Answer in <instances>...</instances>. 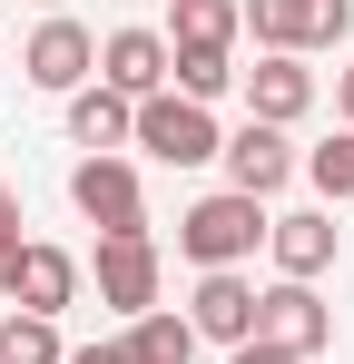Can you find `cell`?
<instances>
[{
	"mask_svg": "<svg viewBox=\"0 0 354 364\" xmlns=\"http://www.w3.org/2000/svg\"><path fill=\"white\" fill-rule=\"evenodd\" d=\"M99 89L158 99V89H168V30H109V40H99Z\"/></svg>",
	"mask_w": 354,
	"mask_h": 364,
	"instance_id": "cell-11",
	"label": "cell"
},
{
	"mask_svg": "<svg viewBox=\"0 0 354 364\" xmlns=\"http://www.w3.org/2000/svg\"><path fill=\"white\" fill-rule=\"evenodd\" d=\"M266 256H276V276L315 286V276L335 266V207H295V217H276V227H266Z\"/></svg>",
	"mask_w": 354,
	"mask_h": 364,
	"instance_id": "cell-12",
	"label": "cell"
},
{
	"mask_svg": "<svg viewBox=\"0 0 354 364\" xmlns=\"http://www.w3.org/2000/svg\"><path fill=\"white\" fill-rule=\"evenodd\" d=\"M187 325H197V345H256V286L236 276V266H217V276H197V296H187Z\"/></svg>",
	"mask_w": 354,
	"mask_h": 364,
	"instance_id": "cell-8",
	"label": "cell"
},
{
	"mask_svg": "<svg viewBox=\"0 0 354 364\" xmlns=\"http://www.w3.org/2000/svg\"><path fill=\"white\" fill-rule=\"evenodd\" d=\"M256 345H276V355L315 364L325 345H335V305L315 296V286H295V276H276V286H256Z\"/></svg>",
	"mask_w": 354,
	"mask_h": 364,
	"instance_id": "cell-4",
	"label": "cell"
},
{
	"mask_svg": "<svg viewBox=\"0 0 354 364\" xmlns=\"http://www.w3.org/2000/svg\"><path fill=\"white\" fill-rule=\"evenodd\" d=\"M236 20L256 30V50L305 60V50H335L354 30V0H236Z\"/></svg>",
	"mask_w": 354,
	"mask_h": 364,
	"instance_id": "cell-3",
	"label": "cell"
},
{
	"mask_svg": "<svg viewBox=\"0 0 354 364\" xmlns=\"http://www.w3.org/2000/svg\"><path fill=\"white\" fill-rule=\"evenodd\" d=\"M305 187H315L325 207H345V197H354V128H335L325 148H305Z\"/></svg>",
	"mask_w": 354,
	"mask_h": 364,
	"instance_id": "cell-19",
	"label": "cell"
},
{
	"mask_svg": "<svg viewBox=\"0 0 354 364\" xmlns=\"http://www.w3.org/2000/svg\"><path fill=\"white\" fill-rule=\"evenodd\" d=\"M89 276H99V305H118L138 325L158 305V237H99V266Z\"/></svg>",
	"mask_w": 354,
	"mask_h": 364,
	"instance_id": "cell-9",
	"label": "cell"
},
{
	"mask_svg": "<svg viewBox=\"0 0 354 364\" xmlns=\"http://www.w3.org/2000/svg\"><path fill=\"white\" fill-rule=\"evenodd\" d=\"M69 207L99 227V237H148V187L128 158H79L69 168Z\"/></svg>",
	"mask_w": 354,
	"mask_h": 364,
	"instance_id": "cell-5",
	"label": "cell"
},
{
	"mask_svg": "<svg viewBox=\"0 0 354 364\" xmlns=\"http://www.w3.org/2000/svg\"><path fill=\"white\" fill-rule=\"evenodd\" d=\"M69 364H128V345H69Z\"/></svg>",
	"mask_w": 354,
	"mask_h": 364,
	"instance_id": "cell-21",
	"label": "cell"
},
{
	"mask_svg": "<svg viewBox=\"0 0 354 364\" xmlns=\"http://www.w3.org/2000/svg\"><path fill=\"white\" fill-rule=\"evenodd\" d=\"M168 89L197 99V109H217V99L236 89V50H168Z\"/></svg>",
	"mask_w": 354,
	"mask_h": 364,
	"instance_id": "cell-17",
	"label": "cell"
},
{
	"mask_svg": "<svg viewBox=\"0 0 354 364\" xmlns=\"http://www.w3.org/2000/svg\"><path fill=\"white\" fill-rule=\"evenodd\" d=\"M79 276H89V266H79L69 246H40V237H30V256H20V286H10V305H20V315H59V305H79Z\"/></svg>",
	"mask_w": 354,
	"mask_h": 364,
	"instance_id": "cell-13",
	"label": "cell"
},
{
	"mask_svg": "<svg viewBox=\"0 0 354 364\" xmlns=\"http://www.w3.org/2000/svg\"><path fill=\"white\" fill-rule=\"evenodd\" d=\"M69 138H79L89 158H118V148L138 138V99H118V89H99V79H89V89L69 99Z\"/></svg>",
	"mask_w": 354,
	"mask_h": 364,
	"instance_id": "cell-14",
	"label": "cell"
},
{
	"mask_svg": "<svg viewBox=\"0 0 354 364\" xmlns=\"http://www.w3.org/2000/svg\"><path fill=\"white\" fill-rule=\"evenodd\" d=\"M128 148H148L158 168H207V158L227 148V128H217V109L158 89V99H138V138H128Z\"/></svg>",
	"mask_w": 354,
	"mask_h": 364,
	"instance_id": "cell-2",
	"label": "cell"
},
{
	"mask_svg": "<svg viewBox=\"0 0 354 364\" xmlns=\"http://www.w3.org/2000/svg\"><path fill=\"white\" fill-rule=\"evenodd\" d=\"M266 197H236V187H217V197H197L187 217H177V256L197 266V276H217V266H246L256 246H266Z\"/></svg>",
	"mask_w": 354,
	"mask_h": 364,
	"instance_id": "cell-1",
	"label": "cell"
},
{
	"mask_svg": "<svg viewBox=\"0 0 354 364\" xmlns=\"http://www.w3.org/2000/svg\"><path fill=\"white\" fill-rule=\"evenodd\" d=\"M128 364H197V325H187L177 305H148V315L128 325Z\"/></svg>",
	"mask_w": 354,
	"mask_h": 364,
	"instance_id": "cell-16",
	"label": "cell"
},
{
	"mask_svg": "<svg viewBox=\"0 0 354 364\" xmlns=\"http://www.w3.org/2000/svg\"><path fill=\"white\" fill-rule=\"evenodd\" d=\"M10 217H20V207H10V178H0V227H10Z\"/></svg>",
	"mask_w": 354,
	"mask_h": 364,
	"instance_id": "cell-24",
	"label": "cell"
},
{
	"mask_svg": "<svg viewBox=\"0 0 354 364\" xmlns=\"http://www.w3.org/2000/svg\"><path fill=\"white\" fill-rule=\"evenodd\" d=\"M236 0H168V50H236Z\"/></svg>",
	"mask_w": 354,
	"mask_h": 364,
	"instance_id": "cell-15",
	"label": "cell"
},
{
	"mask_svg": "<svg viewBox=\"0 0 354 364\" xmlns=\"http://www.w3.org/2000/svg\"><path fill=\"white\" fill-rule=\"evenodd\" d=\"M20 79H30V89H50V99H79V89L99 79V40H89L69 10H50V20L30 30V50H20Z\"/></svg>",
	"mask_w": 354,
	"mask_h": 364,
	"instance_id": "cell-6",
	"label": "cell"
},
{
	"mask_svg": "<svg viewBox=\"0 0 354 364\" xmlns=\"http://www.w3.org/2000/svg\"><path fill=\"white\" fill-rule=\"evenodd\" d=\"M20 256H30V237H20V217H10V227H0V296L20 286Z\"/></svg>",
	"mask_w": 354,
	"mask_h": 364,
	"instance_id": "cell-20",
	"label": "cell"
},
{
	"mask_svg": "<svg viewBox=\"0 0 354 364\" xmlns=\"http://www.w3.org/2000/svg\"><path fill=\"white\" fill-rule=\"evenodd\" d=\"M227 364H295V355H276V345H236Z\"/></svg>",
	"mask_w": 354,
	"mask_h": 364,
	"instance_id": "cell-23",
	"label": "cell"
},
{
	"mask_svg": "<svg viewBox=\"0 0 354 364\" xmlns=\"http://www.w3.org/2000/svg\"><path fill=\"white\" fill-rule=\"evenodd\" d=\"M0 364H69L59 315H0Z\"/></svg>",
	"mask_w": 354,
	"mask_h": 364,
	"instance_id": "cell-18",
	"label": "cell"
},
{
	"mask_svg": "<svg viewBox=\"0 0 354 364\" xmlns=\"http://www.w3.org/2000/svg\"><path fill=\"white\" fill-rule=\"evenodd\" d=\"M40 10H59V0H40Z\"/></svg>",
	"mask_w": 354,
	"mask_h": 364,
	"instance_id": "cell-25",
	"label": "cell"
},
{
	"mask_svg": "<svg viewBox=\"0 0 354 364\" xmlns=\"http://www.w3.org/2000/svg\"><path fill=\"white\" fill-rule=\"evenodd\" d=\"M217 158H227V187H236V197H276V187L305 168V158L286 148V128H266V119H246L227 148H217Z\"/></svg>",
	"mask_w": 354,
	"mask_h": 364,
	"instance_id": "cell-10",
	"label": "cell"
},
{
	"mask_svg": "<svg viewBox=\"0 0 354 364\" xmlns=\"http://www.w3.org/2000/svg\"><path fill=\"white\" fill-rule=\"evenodd\" d=\"M335 109H345V128H354V60L335 69Z\"/></svg>",
	"mask_w": 354,
	"mask_h": 364,
	"instance_id": "cell-22",
	"label": "cell"
},
{
	"mask_svg": "<svg viewBox=\"0 0 354 364\" xmlns=\"http://www.w3.org/2000/svg\"><path fill=\"white\" fill-rule=\"evenodd\" d=\"M236 89H246V119H266V128H295L315 109V69L286 50H256V69H236Z\"/></svg>",
	"mask_w": 354,
	"mask_h": 364,
	"instance_id": "cell-7",
	"label": "cell"
}]
</instances>
